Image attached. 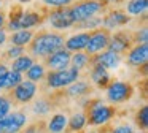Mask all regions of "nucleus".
<instances>
[{"label":"nucleus","mask_w":148,"mask_h":133,"mask_svg":"<svg viewBox=\"0 0 148 133\" xmlns=\"http://www.w3.org/2000/svg\"><path fill=\"white\" fill-rule=\"evenodd\" d=\"M5 22H7V13L3 10H0V29L5 27Z\"/></svg>","instance_id":"38"},{"label":"nucleus","mask_w":148,"mask_h":133,"mask_svg":"<svg viewBox=\"0 0 148 133\" xmlns=\"http://www.w3.org/2000/svg\"><path fill=\"white\" fill-rule=\"evenodd\" d=\"M23 79H24V75H21V73H18V71H13V70H8L7 78H5L3 90H7V92L13 90L19 82H23Z\"/></svg>","instance_id":"28"},{"label":"nucleus","mask_w":148,"mask_h":133,"mask_svg":"<svg viewBox=\"0 0 148 133\" xmlns=\"http://www.w3.org/2000/svg\"><path fill=\"white\" fill-rule=\"evenodd\" d=\"M96 2H100V3H103V5H107V3H105V0H96Z\"/></svg>","instance_id":"42"},{"label":"nucleus","mask_w":148,"mask_h":133,"mask_svg":"<svg viewBox=\"0 0 148 133\" xmlns=\"http://www.w3.org/2000/svg\"><path fill=\"white\" fill-rule=\"evenodd\" d=\"M102 27V18L100 16H92L89 19H84L81 22H77L73 24V29L77 30H81V32H92L96 29H100Z\"/></svg>","instance_id":"27"},{"label":"nucleus","mask_w":148,"mask_h":133,"mask_svg":"<svg viewBox=\"0 0 148 133\" xmlns=\"http://www.w3.org/2000/svg\"><path fill=\"white\" fill-rule=\"evenodd\" d=\"M13 108H14V103L10 98V95L8 94H0V119L7 117L8 114L13 111Z\"/></svg>","instance_id":"30"},{"label":"nucleus","mask_w":148,"mask_h":133,"mask_svg":"<svg viewBox=\"0 0 148 133\" xmlns=\"http://www.w3.org/2000/svg\"><path fill=\"white\" fill-rule=\"evenodd\" d=\"M8 41V33L5 29H0V46H3L5 43Z\"/></svg>","instance_id":"37"},{"label":"nucleus","mask_w":148,"mask_h":133,"mask_svg":"<svg viewBox=\"0 0 148 133\" xmlns=\"http://www.w3.org/2000/svg\"><path fill=\"white\" fill-rule=\"evenodd\" d=\"M77 0H42V3L46 8H65V6H72Z\"/></svg>","instance_id":"33"},{"label":"nucleus","mask_w":148,"mask_h":133,"mask_svg":"<svg viewBox=\"0 0 148 133\" xmlns=\"http://www.w3.org/2000/svg\"><path fill=\"white\" fill-rule=\"evenodd\" d=\"M110 33H112V32L103 29V27L89 32V40H88V44H86V48H84V52L89 54V56H96V54L105 51L107 46H108Z\"/></svg>","instance_id":"7"},{"label":"nucleus","mask_w":148,"mask_h":133,"mask_svg":"<svg viewBox=\"0 0 148 133\" xmlns=\"http://www.w3.org/2000/svg\"><path fill=\"white\" fill-rule=\"evenodd\" d=\"M91 92H92V86L88 81H83V79H78L69 87H65V95L69 98H77V100L81 97H88Z\"/></svg>","instance_id":"19"},{"label":"nucleus","mask_w":148,"mask_h":133,"mask_svg":"<svg viewBox=\"0 0 148 133\" xmlns=\"http://www.w3.org/2000/svg\"><path fill=\"white\" fill-rule=\"evenodd\" d=\"M46 13H48V8H42L40 11H35V10H27L26 11L24 10L19 21V27L24 30H32L34 27L40 25L46 19Z\"/></svg>","instance_id":"14"},{"label":"nucleus","mask_w":148,"mask_h":133,"mask_svg":"<svg viewBox=\"0 0 148 133\" xmlns=\"http://www.w3.org/2000/svg\"><path fill=\"white\" fill-rule=\"evenodd\" d=\"M135 125L138 127V130H143L147 132L148 128V106L143 105L142 108H138L137 113H135Z\"/></svg>","instance_id":"29"},{"label":"nucleus","mask_w":148,"mask_h":133,"mask_svg":"<svg viewBox=\"0 0 148 133\" xmlns=\"http://www.w3.org/2000/svg\"><path fill=\"white\" fill-rule=\"evenodd\" d=\"M107 5L96 0H77L72 6H69V11H70V18L73 21V24L81 22L84 19H89L92 16H97L99 13L105 11Z\"/></svg>","instance_id":"4"},{"label":"nucleus","mask_w":148,"mask_h":133,"mask_svg":"<svg viewBox=\"0 0 148 133\" xmlns=\"http://www.w3.org/2000/svg\"><path fill=\"white\" fill-rule=\"evenodd\" d=\"M89 40V32H80V33H73L72 37L65 38L64 48L69 52H78V51H84Z\"/></svg>","instance_id":"17"},{"label":"nucleus","mask_w":148,"mask_h":133,"mask_svg":"<svg viewBox=\"0 0 148 133\" xmlns=\"http://www.w3.org/2000/svg\"><path fill=\"white\" fill-rule=\"evenodd\" d=\"M80 133H99L97 130H83V132H80Z\"/></svg>","instance_id":"40"},{"label":"nucleus","mask_w":148,"mask_h":133,"mask_svg":"<svg viewBox=\"0 0 148 133\" xmlns=\"http://www.w3.org/2000/svg\"><path fill=\"white\" fill-rule=\"evenodd\" d=\"M23 130H24V133H38V125H35V124H32V125H26Z\"/></svg>","instance_id":"36"},{"label":"nucleus","mask_w":148,"mask_h":133,"mask_svg":"<svg viewBox=\"0 0 148 133\" xmlns=\"http://www.w3.org/2000/svg\"><path fill=\"white\" fill-rule=\"evenodd\" d=\"M2 3H3V0H0V6H2Z\"/></svg>","instance_id":"44"},{"label":"nucleus","mask_w":148,"mask_h":133,"mask_svg":"<svg viewBox=\"0 0 148 133\" xmlns=\"http://www.w3.org/2000/svg\"><path fill=\"white\" fill-rule=\"evenodd\" d=\"M24 54H26V48L11 44V46H8V49L5 51L3 57H5L7 60H14V59H18V57L24 56Z\"/></svg>","instance_id":"32"},{"label":"nucleus","mask_w":148,"mask_h":133,"mask_svg":"<svg viewBox=\"0 0 148 133\" xmlns=\"http://www.w3.org/2000/svg\"><path fill=\"white\" fill-rule=\"evenodd\" d=\"M131 37H132V43L134 44H145L148 43V30H147V25H143L142 29L135 32H131Z\"/></svg>","instance_id":"31"},{"label":"nucleus","mask_w":148,"mask_h":133,"mask_svg":"<svg viewBox=\"0 0 148 133\" xmlns=\"http://www.w3.org/2000/svg\"><path fill=\"white\" fill-rule=\"evenodd\" d=\"M21 3H29V2H32V0H19Z\"/></svg>","instance_id":"41"},{"label":"nucleus","mask_w":148,"mask_h":133,"mask_svg":"<svg viewBox=\"0 0 148 133\" xmlns=\"http://www.w3.org/2000/svg\"><path fill=\"white\" fill-rule=\"evenodd\" d=\"M148 8V0H129L126 5V13L129 16H145Z\"/></svg>","instance_id":"24"},{"label":"nucleus","mask_w":148,"mask_h":133,"mask_svg":"<svg viewBox=\"0 0 148 133\" xmlns=\"http://www.w3.org/2000/svg\"><path fill=\"white\" fill-rule=\"evenodd\" d=\"M135 133H147V132H143V130H140V132H135Z\"/></svg>","instance_id":"43"},{"label":"nucleus","mask_w":148,"mask_h":133,"mask_svg":"<svg viewBox=\"0 0 148 133\" xmlns=\"http://www.w3.org/2000/svg\"><path fill=\"white\" fill-rule=\"evenodd\" d=\"M89 79L97 89H107V86L112 81V76H110L108 70H105L103 66L97 65V63H91Z\"/></svg>","instance_id":"16"},{"label":"nucleus","mask_w":148,"mask_h":133,"mask_svg":"<svg viewBox=\"0 0 148 133\" xmlns=\"http://www.w3.org/2000/svg\"><path fill=\"white\" fill-rule=\"evenodd\" d=\"M8 65L5 62H0V92L3 90V86H5V78H7V73H8Z\"/></svg>","instance_id":"35"},{"label":"nucleus","mask_w":148,"mask_h":133,"mask_svg":"<svg viewBox=\"0 0 148 133\" xmlns=\"http://www.w3.org/2000/svg\"><path fill=\"white\" fill-rule=\"evenodd\" d=\"M45 75H46L45 65H43V63H38V62H34L32 66L26 71V79H29V81H32L37 84V82L45 79Z\"/></svg>","instance_id":"26"},{"label":"nucleus","mask_w":148,"mask_h":133,"mask_svg":"<svg viewBox=\"0 0 148 133\" xmlns=\"http://www.w3.org/2000/svg\"><path fill=\"white\" fill-rule=\"evenodd\" d=\"M123 0H105V3L108 5V3H121Z\"/></svg>","instance_id":"39"},{"label":"nucleus","mask_w":148,"mask_h":133,"mask_svg":"<svg viewBox=\"0 0 148 133\" xmlns=\"http://www.w3.org/2000/svg\"><path fill=\"white\" fill-rule=\"evenodd\" d=\"M34 62H35V59H34L32 56H27V54H24V56H21V57H18V59L11 60L10 70H13V71H18V73H21V75H24V73H26L27 70L32 66Z\"/></svg>","instance_id":"23"},{"label":"nucleus","mask_w":148,"mask_h":133,"mask_svg":"<svg viewBox=\"0 0 148 133\" xmlns=\"http://www.w3.org/2000/svg\"><path fill=\"white\" fill-rule=\"evenodd\" d=\"M134 95V86L127 81H110V84L107 86L105 89V97H107V101L112 105H121V103H126L129 101Z\"/></svg>","instance_id":"5"},{"label":"nucleus","mask_w":148,"mask_h":133,"mask_svg":"<svg viewBox=\"0 0 148 133\" xmlns=\"http://www.w3.org/2000/svg\"><path fill=\"white\" fill-rule=\"evenodd\" d=\"M67 124H69V116L65 113H56L49 117L46 122L45 128L48 133H65L67 132Z\"/></svg>","instance_id":"18"},{"label":"nucleus","mask_w":148,"mask_h":133,"mask_svg":"<svg viewBox=\"0 0 148 133\" xmlns=\"http://www.w3.org/2000/svg\"><path fill=\"white\" fill-rule=\"evenodd\" d=\"M34 35H35V32L32 30H24V29H21V30H16L13 32V33L10 35V43L14 44V46H29V43L32 41Z\"/></svg>","instance_id":"21"},{"label":"nucleus","mask_w":148,"mask_h":133,"mask_svg":"<svg viewBox=\"0 0 148 133\" xmlns=\"http://www.w3.org/2000/svg\"><path fill=\"white\" fill-rule=\"evenodd\" d=\"M108 133H135V130L131 124H118V125L112 127Z\"/></svg>","instance_id":"34"},{"label":"nucleus","mask_w":148,"mask_h":133,"mask_svg":"<svg viewBox=\"0 0 148 133\" xmlns=\"http://www.w3.org/2000/svg\"><path fill=\"white\" fill-rule=\"evenodd\" d=\"M89 62H91V56L86 54L84 51L72 52V56H70V66L75 70H78V71L88 68V66H89Z\"/></svg>","instance_id":"22"},{"label":"nucleus","mask_w":148,"mask_h":133,"mask_svg":"<svg viewBox=\"0 0 148 133\" xmlns=\"http://www.w3.org/2000/svg\"><path fill=\"white\" fill-rule=\"evenodd\" d=\"M80 76L81 71L72 68V66L64 70H49L45 75V84L49 90H62L70 84H73L75 81H78Z\"/></svg>","instance_id":"3"},{"label":"nucleus","mask_w":148,"mask_h":133,"mask_svg":"<svg viewBox=\"0 0 148 133\" xmlns=\"http://www.w3.org/2000/svg\"><path fill=\"white\" fill-rule=\"evenodd\" d=\"M64 35L58 32H38L34 35L32 41L29 43V52L32 57L45 59L49 54L64 48Z\"/></svg>","instance_id":"1"},{"label":"nucleus","mask_w":148,"mask_h":133,"mask_svg":"<svg viewBox=\"0 0 148 133\" xmlns=\"http://www.w3.org/2000/svg\"><path fill=\"white\" fill-rule=\"evenodd\" d=\"M124 60L129 66H134V68H138V66L148 63V43L134 44V46L126 52Z\"/></svg>","instance_id":"12"},{"label":"nucleus","mask_w":148,"mask_h":133,"mask_svg":"<svg viewBox=\"0 0 148 133\" xmlns=\"http://www.w3.org/2000/svg\"><path fill=\"white\" fill-rule=\"evenodd\" d=\"M121 60H123V57L119 56V54H115V52H112V51L105 49V51H102V52L96 54V56H91L89 65L91 63H97V65L103 66L105 70H115L119 66Z\"/></svg>","instance_id":"15"},{"label":"nucleus","mask_w":148,"mask_h":133,"mask_svg":"<svg viewBox=\"0 0 148 133\" xmlns=\"http://www.w3.org/2000/svg\"><path fill=\"white\" fill-rule=\"evenodd\" d=\"M131 22V16L123 10H110L105 13V16H102V27L112 32L113 29L127 25Z\"/></svg>","instance_id":"10"},{"label":"nucleus","mask_w":148,"mask_h":133,"mask_svg":"<svg viewBox=\"0 0 148 133\" xmlns=\"http://www.w3.org/2000/svg\"><path fill=\"white\" fill-rule=\"evenodd\" d=\"M45 21H48L54 30H67V29L73 27V21L70 18L69 6H65V8H51V10L48 8Z\"/></svg>","instance_id":"8"},{"label":"nucleus","mask_w":148,"mask_h":133,"mask_svg":"<svg viewBox=\"0 0 148 133\" xmlns=\"http://www.w3.org/2000/svg\"><path fill=\"white\" fill-rule=\"evenodd\" d=\"M132 46H134V43H132L131 32L118 30V32H115V33H110L108 46H107V49H108V51L123 56V54H126Z\"/></svg>","instance_id":"9"},{"label":"nucleus","mask_w":148,"mask_h":133,"mask_svg":"<svg viewBox=\"0 0 148 133\" xmlns=\"http://www.w3.org/2000/svg\"><path fill=\"white\" fill-rule=\"evenodd\" d=\"M88 127V119L84 111H77L69 117L67 124V133H80Z\"/></svg>","instance_id":"20"},{"label":"nucleus","mask_w":148,"mask_h":133,"mask_svg":"<svg viewBox=\"0 0 148 133\" xmlns=\"http://www.w3.org/2000/svg\"><path fill=\"white\" fill-rule=\"evenodd\" d=\"M70 56L72 52H69L65 48L56 51V52L49 54L48 57H45V68L49 70H64L70 66Z\"/></svg>","instance_id":"13"},{"label":"nucleus","mask_w":148,"mask_h":133,"mask_svg":"<svg viewBox=\"0 0 148 133\" xmlns=\"http://www.w3.org/2000/svg\"><path fill=\"white\" fill-rule=\"evenodd\" d=\"M51 109H53V103H51V100L46 98V97H40L38 100H35L32 105V113L35 114V116H40V117L48 116V114L51 113Z\"/></svg>","instance_id":"25"},{"label":"nucleus","mask_w":148,"mask_h":133,"mask_svg":"<svg viewBox=\"0 0 148 133\" xmlns=\"http://www.w3.org/2000/svg\"><path fill=\"white\" fill-rule=\"evenodd\" d=\"M3 133H21L23 128L27 125V114L24 111H11L7 117H3Z\"/></svg>","instance_id":"11"},{"label":"nucleus","mask_w":148,"mask_h":133,"mask_svg":"<svg viewBox=\"0 0 148 133\" xmlns=\"http://www.w3.org/2000/svg\"><path fill=\"white\" fill-rule=\"evenodd\" d=\"M37 92H38V84L29 81V79H23V82H19L13 90H10L8 95L13 100V103L27 105V103L35 100Z\"/></svg>","instance_id":"6"},{"label":"nucleus","mask_w":148,"mask_h":133,"mask_svg":"<svg viewBox=\"0 0 148 133\" xmlns=\"http://www.w3.org/2000/svg\"><path fill=\"white\" fill-rule=\"evenodd\" d=\"M88 125L91 127H105L116 116V109L112 105H105L100 98H91L88 108L84 109Z\"/></svg>","instance_id":"2"}]
</instances>
